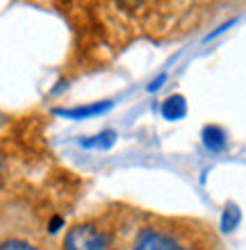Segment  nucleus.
Segmentation results:
<instances>
[{
  "label": "nucleus",
  "instance_id": "nucleus-1",
  "mask_svg": "<svg viewBox=\"0 0 246 250\" xmlns=\"http://www.w3.org/2000/svg\"><path fill=\"white\" fill-rule=\"evenodd\" d=\"M221 239L207 221L192 216H141L128 250H219Z\"/></svg>",
  "mask_w": 246,
  "mask_h": 250
},
{
  "label": "nucleus",
  "instance_id": "nucleus-2",
  "mask_svg": "<svg viewBox=\"0 0 246 250\" xmlns=\"http://www.w3.org/2000/svg\"><path fill=\"white\" fill-rule=\"evenodd\" d=\"M139 218L123 205L96 211L68 225L60 250H128Z\"/></svg>",
  "mask_w": 246,
  "mask_h": 250
},
{
  "label": "nucleus",
  "instance_id": "nucleus-3",
  "mask_svg": "<svg viewBox=\"0 0 246 250\" xmlns=\"http://www.w3.org/2000/svg\"><path fill=\"white\" fill-rule=\"evenodd\" d=\"M107 109H112L110 100H100V103H89V105H80V107H67V109H55L57 116L62 119H71V121H85V119H93L105 114Z\"/></svg>",
  "mask_w": 246,
  "mask_h": 250
},
{
  "label": "nucleus",
  "instance_id": "nucleus-4",
  "mask_svg": "<svg viewBox=\"0 0 246 250\" xmlns=\"http://www.w3.org/2000/svg\"><path fill=\"white\" fill-rule=\"evenodd\" d=\"M160 114H162V119H166V121L185 119L187 116V100H185V96L173 93V96L164 98L162 100V105H160Z\"/></svg>",
  "mask_w": 246,
  "mask_h": 250
},
{
  "label": "nucleus",
  "instance_id": "nucleus-5",
  "mask_svg": "<svg viewBox=\"0 0 246 250\" xmlns=\"http://www.w3.org/2000/svg\"><path fill=\"white\" fill-rule=\"evenodd\" d=\"M201 139H203V146H205L210 152H221L224 148H226V144H228L224 127H219V125H214V123L203 127Z\"/></svg>",
  "mask_w": 246,
  "mask_h": 250
},
{
  "label": "nucleus",
  "instance_id": "nucleus-6",
  "mask_svg": "<svg viewBox=\"0 0 246 250\" xmlns=\"http://www.w3.org/2000/svg\"><path fill=\"white\" fill-rule=\"evenodd\" d=\"M114 144H116V132L114 130H103L98 134H93V137L80 139V146L89 148V150H110Z\"/></svg>",
  "mask_w": 246,
  "mask_h": 250
},
{
  "label": "nucleus",
  "instance_id": "nucleus-7",
  "mask_svg": "<svg viewBox=\"0 0 246 250\" xmlns=\"http://www.w3.org/2000/svg\"><path fill=\"white\" fill-rule=\"evenodd\" d=\"M242 221V209L237 207L235 203H226L224 211H221V223H219V230L221 232H233Z\"/></svg>",
  "mask_w": 246,
  "mask_h": 250
},
{
  "label": "nucleus",
  "instance_id": "nucleus-8",
  "mask_svg": "<svg viewBox=\"0 0 246 250\" xmlns=\"http://www.w3.org/2000/svg\"><path fill=\"white\" fill-rule=\"evenodd\" d=\"M9 171H12V157H9V152L0 146V185L9 178Z\"/></svg>",
  "mask_w": 246,
  "mask_h": 250
},
{
  "label": "nucleus",
  "instance_id": "nucleus-9",
  "mask_svg": "<svg viewBox=\"0 0 246 250\" xmlns=\"http://www.w3.org/2000/svg\"><path fill=\"white\" fill-rule=\"evenodd\" d=\"M164 82H166V73H162V75H157V78H155L153 82H151V84L146 86V91H151V93L157 91V89H160V86L164 84Z\"/></svg>",
  "mask_w": 246,
  "mask_h": 250
},
{
  "label": "nucleus",
  "instance_id": "nucleus-10",
  "mask_svg": "<svg viewBox=\"0 0 246 250\" xmlns=\"http://www.w3.org/2000/svg\"><path fill=\"white\" fill-rule=\"evenodd\" d=\"M233 25H235V19H233V21H228V23H224V25H221V27H217L214 32H210V34H207V39H214V37H219L221 32H226L228 27H233Z\"/></svg>",
  "mask_w": 246,
  "mask_h": 250
}]
</instances>
